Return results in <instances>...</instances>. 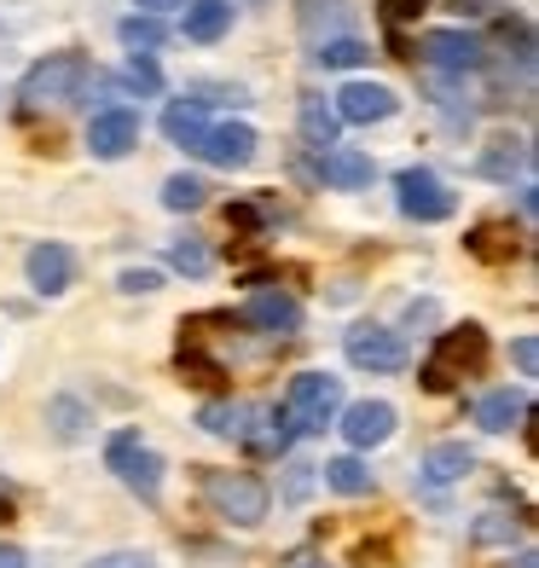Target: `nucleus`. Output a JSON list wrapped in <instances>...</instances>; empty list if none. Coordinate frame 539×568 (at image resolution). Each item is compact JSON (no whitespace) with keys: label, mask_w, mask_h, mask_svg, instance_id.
Instances as JSON below:
<instances>
[{"label":"nucleus","mask_w":539,"mask_h":568,"mask_svg":"<svg viewBox=\"0 0 539 568\" xmlns=\"http://www.w3.org/2000/svg\"><path fill=\"white\" fill-rule=\"evenodd\" d=\"M203 128H210V116H203V105L197 99H169V111H163V134L174 140V145H197L203 140Z\"/></svg>","instance_id":"22"},{"label":"nucleus","mask_w":539,"mask_h":568,"mask_svg":"<svg viewBox=\"0 0 539 568\" xmlns=\"http://www.w3.org/2000/svg\"><path fill=\"white\" fill-rule=\"evenodd\" d=\"M395 406L389 400H354V406H343V435H348V447H383L395 435Z\"/></svg>","instance_id":"12"},{"label":"nucleus","mask_w":539,"mask_h":568,"mask_svg":"<svg viewBox=\"0 0 539 568\" xmlns=\"http://www.w3.org/2000/svg\"><path fill=\"white\" fill-rule=\"evenodd\" d=\"M203 197H210V186H203L197 174H174L169 186H163V203L174 215H186V210H203Z\"/></svg>","instance_id":"32"},{"label":"nucleus","mask_w":539,"mask_h":568,"mask_svg":"<svg viewBox=\"0 0 539 568\" xmlns=\"http://www.w3.org/2000/svg\"><path fill=\"white\" fill-rule=\"evenodd\" d=\"M93 64L82 53H47L41 64H30V75L18 82V99L23 111H41V105H70V99H82Z\"/></svg>","instance_id":"4"},{"label":"nucleus","mask_w":539,"mask_h":568,"mask_svg":"<svg viewBox=\"0 0 539 568\" xmlns=\"http://www.w3.org/2000/svg\"><path fill=\"white\" fill-rule=\"evenodd\" d=\"M470 470H476V453H470L465 442H435V447L424 453V481H435V487L465 481Z\"/></svg>","instance_id":"19"},{"label":"nucleus","mask_w":539,"mask_h":568,"mask_svg":"<svg viewBox=\"0 0 539 568\" xmlns=\"http://www.w3.org/2000/svg\"><path fill=\"white\" fill-rule=\"evenodd\" d=\"M23 562H30V557H23L18 546H7V539H0V568H23Z\"/></svg>","instance_id":"41"},{"label":"nucleus","mask_w":539,"mask_h":568,"mask_svg":"<svg viewBox=\"0 0 539 568\" xmlns=\"http://www.w3.org/2000/svg\"><path fill=\"white\" fill-rule=\"evenodd\" d=\"M255 145H262V140H255L250 122H215V128H203V140H197L192 151H197L210 169H244V163L255 158Z\"/></svg>","instance_id":"8"},{"label":"nucleus","mask_w":539,"mask_h":568,"mask_svg":"<svg viewBox=\"0 0 539 568\" xmlns=\"http://www.w3.org/2000/svg\"><path fill=\"white\" fill-rule=\"evenodd\" d=\"M343 412V383L330 377V372H302V377H291V389H285V400H278V412H273V453H285L296 435H319L330 418Z\"/></svg>","instance_id":"1"},{"label":"nucleus","mask_w":539,"mask_h":568,"mask_svg":"<svg viewBox=\"0 0 539 568\" xmlns=\"http://www.w3.org/2000/svg\"><path fill=\"white\" fill-rule=\"evenodd\" d=\"M319 476H325L330 494H343V499H366V494H372V470H366L354 453H348V458H330Z\"/></svg>","instance_id":"23"},{"label":"nucleus","mask_w":539,"mask_h":568,"mask_svg":"<svg viewBox=\"0 0 539 568\" xmlns=\"http://www.w3.org/2000/svg\"><path fill=\"white\" fill-rule=\"evenodd\" d=\"M510 359H517L522 377H533L539 372V337H517V343H510Z\"/></svg>","instance_id":"37"},{"label":"nucleus","mask_w":539,"mask_h":568,"mask_svg":"<svg viewBox=\"0 0 539 568\" xmlns=\"http://www.w3.org/2000/svg\"><path fill=\"white\" fill-rule=\"evenodd\" d=\"M233 30V0H186V41L210 47Z\"/></svg>","instance_id":"18"},{"label":"nucleus","mask_w":539,"mask_h":568,"mask_svg":"<svg viewBox=\"0 0 539 568\" xmlns=\"http://www.w3.org/2000/svg\"><path fill=\"white\" fill-rule=\"evenodd\" d=\"M255 418H262V412L250 400H215V406L197 412V424L210 435H221V442H255Z\"/></svg>","instance_id":"16"},{"label":"nucleus","mask_w":539,"mask_h":568,"mask_svg":"<svg viewBox=\"0 0 539 568\" xmlns=\"http://www.w3.org/2000/svg\"><path fill=\"white\" fill-rule=\"evenodd\" d=\"M533 562H539L533 551H517V568H533Z\"/></svg>","instance_id":"42"},{"label":"nucleus","mask_w":539,"mask_h":568,"mask_svg":"<svg viewBox=\"0 0 539 568\" xmlns=\"http://www.w3.org/2000/svg\"><path fill=\"white\" fill-rule=\"evenodd\" d=\"M314 59L325 70H359V64H372V47L359 41V36H330V41H319Z\"/></svg>","instance_id":"25"},{"label":"nucleus","mask_w":539,"mask_h":568,"mask_svg":"<svg viewBox=\"0 0 539 568\" xmlns=\"http://www.w3.org/2000/svg\"><path fill=\"white\" fill-rule=\"evenodd\" d=\"M337 128H343V122H337V111H330L319 93H307V99H302V140L314 145V151L337 145Z\"/></svg>","instance_id":"24"},{"label":"nucleus","mask_w":539,"mask_h":568,"mask_svg":"<svg viewBox=\"0 0 539 568\" xmlns=\"http://www.w3.org/2000/svg\"><path fill=\"white\" fill-rule=\"evenodd\" d=\"M517 534H522V516H505V510H481L476 523H470L476 546H510Z\"/></svg>","instance_id":"29"},{"label":"nucleus","mask_w":539,"mask_h":568,"mask_svg":"<svg viewBox=\"0 0 539 568\" xmlns=\"http://www.w3.org/2000/svg\"><path fill=\"white\" fill-rule=\"evenodd\" d=\"M343 348H348V366H359V372H400L406 366V343L389 325H354Z\"/></svg>","instance_id":"7"},{"label":"nucleus","mask_w":539,"mask_h":568,"mask_svg":"<svg viewBox=\"0 0 539 568\" xmlns=\"http://www.w3.org/2000/svg\"><path fill=\"white\" fill-rule=\"evenodd\" d=\"M337 122H354V128H372V122H389L395 111H400V99L383 88V82H348L343 93H337Z\"/></svg>","instance_id":"10"},{"label":"nucleus","mask_w":539,"mask_h":568,"mask_svg":"<svg viewBox=\"0 0 539 568\" xmlns=\"http://www.w3.org/2000/svg\"><path fill=\"white\" fill-rule=\"evenodd\" d=\"M197 487H203V499L215 505V516H226V523H238V528H255L273 510L267 481L250 476V470H203Z\"/></svg>","instance_id":"3"},{"label":"nucleus","mask_w":539,"mask_h":568,"mask_svg":"<svg viewBox=\"0 0 539 568\" xmlns=\"http://www.w3.org/2000/svg\"><path fill=\"white\" fill-rule=\"evenodd\" d=\"M197 105H250V93L244 88H192Z\"/></svg>","instance_id":"36"},{"label":"nucleus","mask_w":539,"mask_h":568,"mask_svg":"<svg viewBox=\"0 0 539 568\" xmlns=\"http://www.w3.org/2000/svg\"><path fill=\"white\" fill-rule=\"evenodd\" d=\"M296 568H325V562H296Z\"/></svg>","instance_id":"44"},{"label":"nucleus","mask_w":539,"mask_h":568,"mask_svg":"<svg viewBox=\"0 0 539 568\" xmlns=\"http://www.w3.org/2000/svg\"><path fill=\"white\" fill-rule=\"evenodd\" d=\"M226 226L233 232H262V210H255V203H233V210H226Z\"/></svg>","instance_id":"39"},{"label":"nucleus","mask_w":539,"mask_h":568,"mask_svg":"<svg viewBox=\"0 0 539 568\" xmlns=\"http://www.w3.org/2000/svg\"><path fill=\"white\" fill-rule=\"evenodd\" d=\"M481 174H494V180L528 174V145H517V140H499V151H487V158H481Z\"/></svg>","instance_id":"31"},{"label":"nucleus","mask_w":539,"mask_h":568,"mask_svg":"<svg viewBox=\"0 0 539 568\" xmlns=\"http://www.w3.org/2000/svg\"><path fill=\"white\" fill-rule=\"evenodd\" d=\"M465 250L476 255V262H487V267H505V262H517V255H522V239H517V226H510V221H476L465 232Z\"/></svg>","instance_id":"14"},{"label":"nucleus","mask_w":539,"mask_h":568,"mask_svg":"<svg viewBox=\"0 0 539 568\" xmlns=\"http://www.w3.org/2000/svg\"><path fill=\"white\" fill-rule=\"evenodd\" d=\"M70 278H75V255L64 244H35L30 250V284H35L41 296L70 291Z\"/></svg>","instance_id":"17"},{"label":"nucleus","mask_w":539,"mask_h":568,"mask_svg":"<svg viewBox=\"0 0 539 568\" xmlns=\"http://www.w3.org/2000/svg\"><path fill=\"white\" fill-rule=\"evenodd\" d=\"M0 523H12V499H0Z\"/></svg>","instance_id":"43"},{"label":"nucleus","mask_w":539,"mask_h":568,"mask_svg":"<svg viewBox=\"0 0 539 568\" xmlns=\"http://www.w3.org/2000/svg\"><path fill=\"white\" fill-rule=\"evenodd\" d=\"M134 145H140V116L128 111V105H116V111H99V116L88 122V151H93V158L116 163V158H128Z\"/></svg>","instance_id":"11"},{"label":"nucleus","mask_w":539,"mask_h":568,"mask_svg":"<svg viewBox=\"0 0 539 568\" xmlns=\"http://www.w3.org/2000/svg\"><path fill=\"white\" fill-rule=\"evenodd\" d=\"M522 418H528V395H517V389H494V395H481V400H476V424H481L487 435L517 429Z\"/></svg>","instance_id":"20"},{"label":"nucleus","mask_w":539,"mask_h":568,"mask_svg":"<svg viewBox=\"0 0 539 568\" xmlns=\"http://www.w3.org/2000/svg\"><path fill=\"white\" fill-rule=\"evenodd\" d=\"M47 424H53L59 442H82V435H88V406L59 395V400H47Z\"/></svg>","instance_id":"27"},{"label":"nucleus","mask_w":539,"mask_h":568,"mask_svg":"<svg viewBox=\"0 0 539 568\" xmlns=\"http://www.w3.org/2000/svg\"><path fill=\"white\" fill-rule=\"evenodd\" d=\"M395 203H400V215H413V221H447L458 210V197L447 192V180L441 174H429V169H400L395 174Z\"/></svg>","instance_id":"6"},{"label":"nucleus","mask_w":539,"mask_h":568,"mask_svg":"<svg viewBox=\"0 0 539 568\" xmlns=\"http://www.w3.org/2000/svg\"><path fill=\"white\" fill-rule=\"evenodd\" d=\"M169 267L186 273V278H203V273L215 267V255H210V244H203V239H192V232H186V239L169 244Z\"/></svg>","instance_id":"28"},{"label":"nucleus","mask_w":539,"mask_h":568,"mask_svg":"<svg viewBox=\"0 0 539 568\" xmlns=\"http://www.w3.org/2000/svg\"><path fill=\"white\" fill-rule=\"evenodd\" d=\"M296 23L314 41H330V36H343V23H348V0H296Z\"/></svg>","instance_id":"21"},{"label":"nucleus","mask_w":539,"mask_h":568,"mask_svg":"<svg viewBox=\"0 0 539 568\" xmlns=\"http://www.w3.org/2000/svg\"><path fill=\"white\" fill-rule=\"evenodd\" d=\"M180 377L197 383V389H215V383H221L226 372H221V359H210L197 343H180Z\"/></svg>","instance_id":"30"},{"label":"nucleus","mask_w":539,"mask_h":568,"mask_svg":"<svg viewBox=\"0 0 539 568\" xmlns=\"http://www.w3.org/2000/svg\"><path fill=\"white\" fill-rule=\"evenodd\" d=\"M424 59L441 75H470V70L487 64V47L476 36H465V30H429L424 36Z\"/></svg>","instance_id":"9"},{"label":"nucleus","mask_w":539,"mask_h":568,"mask_svg":"<svg viewBox=\"0 0 539 568\" xmlns=\"http://www.w3.org/2000/svg\"><path fill=\"white\" fill-rule=\"evenodd\" d=\"M105 458H111V470H116L128 487H134V494H140L145 505L163 494V458L140 442V429H122V435H111Z\"/></svg>","instance_id":"5"},{"label":"nucleus","mask_w":539,"mask_h":568,"mask_svg":"<svg viewBox=\"0 0 539 568\" xmlns=\"http://www.w3.org/2000/svg\"><path fill=\"white\" fill-rule=\"evenodd\" d=\"M157 284H163V278L151 273V267H128V273H122V291H128V296H151Z\"/></svg>","instance_id":"38"},{"label":"nucleus","mask_w":539,"mask_h":568,"mask_svg":"<svg viewBox=\"0 0 539 568\" xmlns=\"http://www.w3.org/2000/svg\"><path fill=\"white\" fill-rule=\"evenodd\" d=\"M88 568H157L151 551H111V557H93Z\"/></svg>","instance_id":"35"},{"label":"nucleus","mask_w":539,"mask_h":568,"mask_svg":"<svg viewBox=\"0 0 539 568\" xmlns=\"http://www.w3.org/2000/svg\"><path fill=\"white\" fill-rule=\"evenodd\" d=\"M163 41H169L163 18H151V12H134V18H122V47H128V53H157Z\"/></svg>","instance_id":"26"},{"label":"nucleus","mask_w":539,"mask_h":568,"mask_svg":"<svg viewBox=\"0 0 539 568\" xmlns=\"http://www.w3.org/2000/svg\"><path fill=\"white\" fill-rule=\"evenodd\" d=\"M372 158L366 151H348V145H325L319 151V180L325 186H337V192H359V186H372Z\"/></svg>","instance_id":"15"},{"label":"nucleus","mask_w":539,"mask_h":568,"mask_svg":"<svg viewBox=\"0 0 539 568\" xmlns=\"http://www.w3.org/2000/svg\"><path fill=\"white\" fill-rule=\"evenodd\" d=\"M250 7H267V0H250Z\"/></svg>","instance_id":"45"},{"label":"nucleus","mask_w":539,"mask_h":568,"mask_svg":"<svg viewBox=\"0 0 539 568\" xmlns=\"http://www.w3.org/2000/svg\"><path fill=\"white\" fill-rule=\"evenodd\" d=\"M140 12H151V18H163V12H174V7H186V0H134Z\"/></svg>","instance_id":"40"},{"label":"nucleus","mask_w":539,"mask_h":568,"mask_svg":"<svg viewBox=\"0 0 539 568\" xmlns=\"http://www.w3.org/2000/svg\"><path fill=\"white\" fill-rule=\"evenodd\" d=\"M244 325L267 331V337H291V331H302V302L285 291H255L244 302Z\"/></svg>","instance_id":"13"},{"label":"nucleus","mask_w":539,"mask_h":568,"mask_svg":"<svg viewBox=\"0 0 539 568\" xmlns=\"http://www.w3.org/2000/svg\"><path fill=\"white\" fill-rule=\"evenodd\" d=\"M122 88H128V93H163V70L151 64V53H128Z\"/></svg>","instance_id":"33"},{"label":"nucleus","mask_w":539,"mask_h":568,"mask_svg":"<svg viewBox=\"0 0 539 568\" xmlns=\"http://www.w3.org/2000/svg\"><path fill=\"white\" fill-rule=\"evenodd\" d=\"M429 7H435V0H377V12H383V23H389V30H400V23L424 18Z\"/></svg>","instance_id":"34"},{"label":"nucleus","mask_w":539,"mask_h":568,"mask_svg":"<svg viewBox=\"0 0 539 568\" xmlns=\"http://www.w3.org/2000/svg\"><path fill=\"white\" fill-rule=\"evenodd\" d=\"M487 331L481 325H452V331H441V337H435V354L424 359V389L429 395H447L458 377H476L481 366H487Z\"/></svg>","instance_id":"2"}]
</instances>
